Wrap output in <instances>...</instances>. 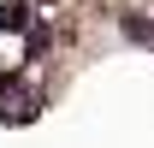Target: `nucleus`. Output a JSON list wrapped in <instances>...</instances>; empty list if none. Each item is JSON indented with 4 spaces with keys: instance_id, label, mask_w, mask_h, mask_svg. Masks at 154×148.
I'll return each instance as SVG.
<instances>
[{
    "instance_id": "obj_1",
    "label": "nucleus",
    "mask_w": 154,
    "mask_h": 148,
    "mask_svg": "<svg viewBox=\"0 0 154 148\" xmlns=\"http://www.w3.org/2000/svg\"><path fill=\"white\" fill-rule=\"evenodd\" d=\"M36 107H42V95H36V89H24V77H18V71L0 77V119L30 125V119H36Z\"/></svg>"
},
{
    "instance_id": "obj_2",
    "label": "nucleus",
    "mask_w": 154,
    "mask_h": 148,
    "mask_svg": "<svg viewBox=\"0 0 154 148\" xmlns=\"http://www.w3.org/2000/svg\"><path fill=\"white\" fill-rule=\"evenodd\" d=\"M119 30H125V42L154 48V12H119Z\"/></svg>"
},
{
    "instance_id": "obj_3",
    "label": "nucleus",
    "mask_w": 154,
    "mask_h": 148,
    "mask_svg": "<svg viewBox=\"0 0 154 148\" xmlns=\"http://www.w3.org/2000/svg\"><path fill=\"white\" fill-rule=\"evenodd\" d=\"M30 6H24V0H12V6H0V30H30Z\"/></svg>"
}]
</instances>
